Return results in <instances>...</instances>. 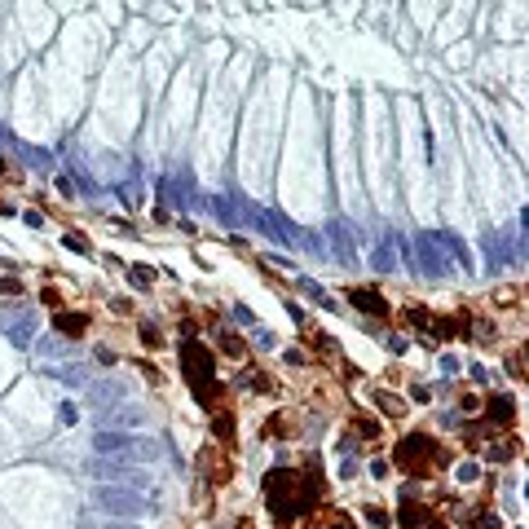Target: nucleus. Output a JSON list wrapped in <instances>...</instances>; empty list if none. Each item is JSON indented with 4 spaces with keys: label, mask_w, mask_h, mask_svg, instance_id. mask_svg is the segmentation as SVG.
Wrapping results in <instances>:
<instances>
[{
    "label": "nucleus",
    "mask_w": 529,
    "mask_h": 529,
    "mask_svg": "<svg viewBox=\"0 0 529 529\" xmlns=\"http://www.w3.org/2000/svg\"><path fill=\"white\" fill-rule=\"evenodd\" d=\"M93 454L102 459H120V463H155L163 454V445L155 437L141 433H115V428H97L93 433Z\"/></svg>",
    "instance_id": "nucleus-1"
},
{
    "label": "nucleus",
    "mask_w": 529,
    "mask_h": 529,
    "mask_svg": "<svg viewBox=\"0 0 529 529\" xmlns=\"http://www.w3.org/2000/svg\"><path fill=\"white\" fill-rule=\"evenodd\" d=\"M234 203H238V212L260 229L264 238H274V243H283V247H300V238H305V229H300V225H291L287 217H278V212H269V208L247 203L243 194H234Z\"/></svg>",
    "instance_id": "nucleus-2"
},
{
    "label": "nucleus",
    "mask_w": 529,
    "mask_h": 529,
    "mask_svg": "<svg viewBox=\"0 0 529 529\" xmlns=\"http://www.w3.org/2000/svg\"><path fill=\"white\" fill-rule=\"evenodd\" d=\"M93 507H97V511H110V521H137V516L151 511L141 494H132V490H124V485H97V490H93Z\"/></svg>",
    "instance_id": "nucleus-3"
},
{
    "label": "nucleus",
    "mask_w": 529,
    "mask_h": 529,
    "mask_svg": "<svg viewBox=\"0 0 529 529\" xmlns=\"http://www.w3.org/2000/svg\"><path fill=\"white\" fill-rule=\"evenodd\" d=\"M406 252L415 256L419 278H433V283H445V278H450V260L441 256V247L433 243V234H428V229H419V234L406 243Z\"/></svg>",
    "instance_id": "nucleus-4"
},
{
    "label": "nucleus",
    "mask_w": 529,
    "mask_h": 529,
    "mask_svg": "<svg viewBox=\"0 0 529 529\" xmlns=\"http://www.w3.org/2000/svg\"><path fill=\"white\" fill-rule=\"evenodd\" d=\"M181 362H186V375H190V384H194V393L208 402V379H212V353L203 349V344H194V340H186L181 344Z\"/></svg>",
    "instance_id": "nucleus-5"
},
{
    "label": "nucleus",
    "mask_w": 529,
    "mask_h": 529,
    "mask_svg": "<svg viewBox=\"0 0 529 529\" xmlns=\"http://www.w3.org/2000/svg\"><path fill=\"white\" fill-rule=\"evenodd\" d=\"M89 402H93L97 410H110V406L128 402V379H120V375H102V379H89Z\"/></svg>",
    "instance_id": "nucleus-6"
},
{
    "label": "nucleus",
    "mask_w": 529,
    "mask_h": 529,
    "mask_svg": "<svg viewBox=\"0 0 529 529\" xmlns=\"http://www.w3.org/2000/svg\"><path fill=\"white\" fill-rule=\"evenodd\" d=\"M291 490H295V476H291V472H274V476H269V507H274L278 521L295 516V507H300V503L291 499Z\"/></svg>",
    "instance_id": "nucleus-7"
},
{
    "label": "nucleus",
    "mask_w": 529,
    "mask_h": 529,
    "mask_svg": "<svg viewBox=\"0 0 529 529\" xmlns=\"http://www.w3.org/2000/svg\"><path fill=\"white\" fill-rule=\"evenodd\" d=\"M141 423H146V406H128V402L97 415V428H115V433H128V428H141Z\"/></svg>",
    "instance_id": "nucleus-8"
},
{
    "label": "nucleus",
    "mask_w": 529,
    "mask_h": 529,
    "mask_svg": "<svg viewBox=\"0 0 529 529\" xmlns=\"http://www.w3.org/2000/svg\"><path fill=\"white\" fill-rule=\"evenodd\" d=\"M5 336H9V344L13 349H31V344H36V313L31 309H23V313H9L5 322Z\"/></svg>",
    "instance_id": "nucleus-9"
},
{
    "label": "nucleus",
    "mask_w": 529,
    "mask_h": 529,
    "mask_svg": "<svg viewBox=\"0 0 529 529\" xmlns=\"http://www.w3.org/2000/svg\"><path fill=\"white\" fill-rule=\"evenodd\" d=\"M428 234H433V243L441 247V256L450 260V269H454V264H459V269H468V264H472V256H468V247H463L459 234H450V229H428Z\"/></svg>",
    "instance_id": "nucleus-10"
},
{
    "label": "nucleus",
    "mask_w": 529,
    "mask_h": 529,
    "mask_svg": "<svg viewBox=\"0 0 529 529\" xmlns=\"http://www.w3.org/2000/svg\"><path fill=\"white\" fill-rule=\"evenodd\" d=\"M353 234H357V229H353L349 221H331V247H336V256H340L344 264H353V260H357V243H353Z\"/></svg>",
    "instance_id": "nucleus-11"
},
{
    "label": "nucleus",
    "mask_w": 529,
    "mask_h": 529,
    "mask_svg": "<svg viewBox=\"0 0 529 529\" xmlns=\"http://www.w3.org/2000/svg\"><path fill=\"white\" fill-rule=\"evenodd\" d=\"M128 472H132V468H128V463H120V459H102V454L89 459V476H102V485H124Z\"/></svg>",
    "instance_id": "nucleus-12"
},
{
    "label": "nucleus",
    "mask_w": 529,
    "mask_h": 529,
    "mask_svg": "<svg viewBox=\"0 0 529 529\" xmlns=\"http://www.w3.org/2000/svg\"><path fill=\"white\" fill-rule=\"evenodd\" d=\"M349 300H353L362 313H371V318H384V313H388L384 295H379V291H371V287H353V291H349Z\"/></svg>",
    "instance_id": "nucleus-13"
},
{
    "label": "nucleus",
    "mask_w": 529,
    "mask_h": 529,
    "mask_svg": "<svg viewBox=\"0 0 529 529\" xmlns=\"http://www.w3.org/2000/svg\"><path fill=\"white\" fill-rule=\"evenodd\" d=\"M423 454H433V445H428V437H406V441L393 450V459H397V463H406V468H410V463H419Z\"/></svg>",
    "instance_id": "nucleus-14"
},
{
    "label": "nucleus",
    "mask_w": 529,
    "mask_h": 529,
    "mask_svg": "<svg viewBox=\"0 0 529 529\" xmlns=\"http://www.w3.org/2000/svg\"><path fill=\"white\" fill-rule=\"evenodd\" d=\"M371 269H379V274H393V269H397V247H393V238H379V243L371 247Z\"/></svg>",
    "instance_id": "nucleus-15"
},
{
    "label": "nucleus",
    "mask_w": 529,
    "mask_h": 529,
    "mask_svg": "<svg viewBox=\"0 0 529 529\" xmlns=\"http://www.w3.org/2000/svg\"><path fill=\"white\" fill-rule=\"evenodd\" d=\"M53 326L62 331L66 340H79V336L89 331V318H84V313H58V318H53Z\"/></svg>",
    "instance_id": "nucleus-16"
},
{
    "label": "nucleus",
    "mask_w": 529,
    "mask_h": 529,
    "mask_svg": "<svg viewBox=\"0 0 529 529\" xmlns=\"http://www.w3.org/2000/svg\"><path fill=\"white\" fill-rule=\"evenodd\" d=\"M485 252H490V269H503V264H511V238H485Z\"/></svg>",
    "instance_id": "nucleus-17"
},
{
    "label": "nucleus",
    "mask_w": 529,
    "mask_h": 529,
    "mask_svg": "<svg viewBox=\"0 0 529 529\" xmlns=\"http://www.w3.org/2000/svg\"><path fill=\"white\" fill-rule=\"evenodd\" d=\"M44 375H53V379H62V384H75V388H89V375L79 371V367H49Z\"/></svg>",
    "instance_id": "nucleus-18"
},
{
    "label": "nucleus",
    "mask_w": 529,
    "mask_h": 529,
    "mask_svg": "<svg viewBox=\"0 0 529 529\" xmlns=\"http://www.w3.org/2000/svg\"><path fill=\"white\" fill-rule=\"evenodd\" d=\"M511 415H516V402H511V397H494L490 402V419L494 423H511Z\"/></svg>",
    "instance_id": "nucleus-19"
},
{
    "label": "nucleus",
    "mask_w": 529,
    "mask_h": 529,
    "mask_svg": "<svg viewBox=\"0 0 529 529\" xmlns=\"http://www.w3.org/2000/svg\"><path fill=\"white\" fill-rule=\"evenodd\" d=\"M13 151H18V155L31 163V168H49V163H53V159H49V151H36V146H23V141H13Z\"/></svg>",
    "instance_id": "nucleus-20"
},
{
    "label": "nucleus",
    "mask_w": 529,
    "mask_h": 529,
    "mask_svg": "<svg viewBox=\"0 0 529 529\" xmlns=\"http://www.w3.org/2000/svg\"><path fill=\"white\" fill-rule=\"evenodd\" d=\"M208 208H212V212H217V217H221V225H225V229H234V212H229V203H225L221 194H212V198H208Z\"/></svg>",
    "instance_id": "nucleus-21"
},
{
    "label": "nucleus",
    "mask_w": 529,
    "mask_h": 529,
    "mask_svg": "<svg viewBox=\"0 0 529 529\" xmlns=\"http://www.w3.org/2000/svg\"><path fill=\"white\" fill-rule=\"evenodd\" d=\"M472 529H503V521H499V511H476Z\"/></svg>",
    "instance_id": "nucleus-22"
},
{
    "label": "nucleus",
    "mask_w": 529,
    "mask_h": 529,
    "mask_svg": "<svg viewBox=\"0 0 529 529\" xmlns=\"http://www.w3.org/2000/svg\"><path fill=\"white\" fill-rule=\"evenodd\" d=\"M375 402H379V410H384V415H402V410H406V406H402V397H393V393H379Z\"/></svg>",
    "instance_id": "nucleus-23"
},
{
    "label": "nucleus",
    "mask_w": 529,
    "mask_h": 529,
    "mask_svg": "<svg viewBox=\"0 0 529 529\" xmlns=\"http://www.w3.org/2000/svg\"><path fill=\"white\" fill-rule=\"evenodd\" d=\"M300 291H305V295H313V300H318V305H331V295H326V291H322L318 283H313V278H300Z\"/></svg>",
    "instance_id": "nucleus-24"
},
{
    "label": "nucleus",
    "mask_w": 529,
    "mask_h": 529,
    "mask_svg": "<svg viewBox=\"0 0 529 529\" xmlns=\"http://www.w3.org/2000/svg\"><path fill=\"white\" fill-rule=\"evenodd\" d=\"M137 336H141V344H151V349H155V344L163 340V336H159V326H155V322H141V326H137Z\"/></svg>",
    "instance_id": "nucleus-25"
},
{
    "label": "nucleus",
    "mask_w": 529,
    "mask_h": 529,
    "mask_svg": "<svg viewBox=\"0 0 529 529\" xmlns=\"http://www.w3.org/2000/svg\"><path fill=\"white\" fill-rule=\"evenodd\" d=\"M454 481H463V485L476 481V463H459V468H454Z\"/></svg>",
    "instance_id": "nucleus-26"
},
{
    "label": "nucleus",
    "mask_w": 529,
    "mask_h": 529,
    "mask_svg": "<svg viewBox=\"0 0 529 529\" xmlns=\"http://www.w3.org/2000/svg\"><path fill=\"white\" fill-rule=\"evenodd\" d=\"M511 454H516V445H494V450H490V459H494V463H507Z\"/></svg>",
    "instance_id": "nucleus-27"
},
{
    "label": "nucleus",
    "mask_w": 529,
    "mask_h": 529,
    "mask_svg": "<svg viewBox=\"0 0 529 529\" xmlns=\"http://www.w3.org/2000/svg\"><path fill=\"white\" fill-rule=\"evenodd\" d=\"M221 349H225L229 357H238V353H243V340H234V336H225V340H221Z\"/></svg>",
    "instance_id": "nucleus-28"
},
{
    "label": "nucleus",
    "mask_w": 529,
    "mask_h": 529,
    "mask_svg": "<svg viewBox=\"0 0 529 529\" xmlns=\"http://www.w3.org/2000/svg\"><path fill=\"white\" fill-rule=\"evenodd\" d=\"M40 353H49V357H58V353H66V344H58V340H40Z\"/></svg>",
    "instance_id": "nucleus-29"
},
{
    "label": "nucleus",
    "mask_w": 529,
    "mask_h": 529,
    "mask_svg": "<svg viewBox=\"0 0 529 529\" xmlns=\"http://www.w3.org/2000/svg\"><path fill=\"white\" fill-rule=\"evenodd\" d=\"M256 344H260V349H274V331H264V326H256Z\"/></svg>",
    "instance_id": "nucleus-30"
},
{
    "label": "nucleus",
    "mask_w": 529,
    "mask_h": 529,
    "mask_svg": "<svg viewBox=\"0 0 529 529\" xmlns=\"http://www.w3.org/2000/svg\"><path fill=\"white\" fill-rule=\"evenodd\" d=\"M0 295H23V287L13 283V278H0Z\"/></svg>",
    "instance_id": "nucleus-31"
},
{
    "label": "nucleus",
    "mask_w": 529,
    "mask_h": 529,
    "mask_svg": "<svg viewBox=\"0 0 529 529\" xmlns=\"http://www.w3.org/2000/svg\"><path fill=\"white\" fill-rule=\"evenodd\" d=\"M419 511H423V507H406V511H402V521H406V525H419V521H423Z\"/></svg>",
    "instance_id": "nucleus-32"
},
{
    "label": "nucleus",
    "mask_w": 529,
    "mask_h": 529,
    "mask_svg": "<svg viewBox=\"0 0 529 529\" xmlns=\"http://www.w3.org/2000/svg\"><path fill=\"white\" fill-rule=\"evenodd\" d=\"M102 529H141V525H132V521H102Z\"/></svg>",
    "instance_id": "nucleus-33"
},
{
    "label": "nucleus",
    "mask_w": 529,
    "mask_h": 529,
    "mask_svg": "<svg viewBox=\"0 0 529 529\" xmlns=\"http://www.w3.org/2000/svg\"><path fill=\"white\" fill-rule=\"evenodd\" d=\"M9 172H13V168H9V163H5V159H0V177H9Z\"/></svg>",
    "instance_id": "nucleus-34"
},
{
    "label": "nucleus",
    "mask_w": 529,
    "mask_h": 529,
    "mask_svg": "<svg viewBox=\"0 0 529 529\" xmlns=\"http://www.w3.org/2000/svg\"><path fill=\"white\" fill-rule=\"evenodd\" d=\"M423 529H445V525H441V521H428V525H423Z\"/></svg>",
    "instance_id": "nucleus-35"
},
{
    "label": "nucleus",
    "mask_w": 529,
    "mask_h": 529,
    "mask_svg": "<svg viewBox=\"0 0 529 529\" xmlns=\"http://www.w3.org/2000/svg\"><path fill=\"white\" fill-rule=\"evenodd\" d=\"M331 529H353V525H344V521H336V525H331Z\"/></svg>",
    "instance_id": "nucleus-36"
},
{
    "label": "nucleus",
    "mask_w": 529,
    "mask_h": 529,
    "mask_svg": "<svg viewBox=\"0 0 529 529\" xmlns=\"http://www.w3.org/2000/svg\"><path fill=\"white\" fill-rule=\"evenodd\" d=\"M0 212H9V208H5V203H0Z\"/></svg>",
    "instance_id": "nucleus-37"
}]
</instances>
